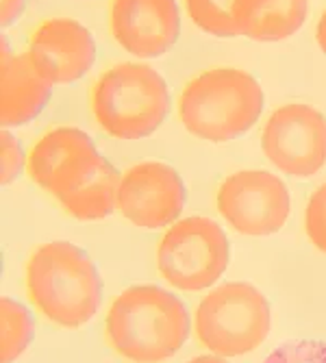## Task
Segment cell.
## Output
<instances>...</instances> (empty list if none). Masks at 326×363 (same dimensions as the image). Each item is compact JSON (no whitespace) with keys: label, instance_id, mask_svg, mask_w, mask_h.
Here are the masks:
<instances>
[{"label":"cell","instance_id":"14","mask_svg":"<svg viewBox=\"0 0 326 363\" xmlns=\"http://www.w3.org/2000/svg\"><path fill=\"white\" fill-rule=\"evenodd\" d=\"M94 140L81 128L61 126L46 133L28 157V174L33 183L50 191L55 183L79 161L96 155Z\"/></svg>","mask_w":326,"mask_h":363},{"label":"cell","instance_id":"12","mask_svg":"<svg viewBox=\"0 0 326 363\" xmlns=\"http://www.w3.org/2000/svg\"><path fill=\"white\" fill-rule=\"evenodd\" d=\"M55 83L30 52L13 55L9 40H0V122L5 128L35 120L52 98Z\"/></svg>","mask_w":326,"mask_h":363},{"label":"cell","instance_id":"13","mask_svg":"<svg viewBox=\"0 0 326 363\" xmlns=\"http://www.w3.org/2000/svg\"><path fill=\"white\" fill-rule=\"evenodd\" d=\"M120 172L101 152H96L65 172L50 194L63 209L83 222H98L109 218L118 207Z\"/></svg>","mask_w":326,"mask_h":363},{"label":"cell","instance_id":"19","mask_svg":"<svg viewBox=\"0 0 326 363\" xmlns=\"http://www.w3.org/2000/svg\"><path fill=\"white\" fill-rule=\"evenodd\" d=\"M24 170V150L11 130L0 133V183H13Z\"/></svg>","mask_w":326,"mask_h":363},{"label":"cell","instance_id":"5","mask_svg":"<svg viewBox=\"0 0 326 363\" xmlns=\"http://www.w3.org/2000/svg\"><path fill=\"white\" fill-rule=\"evenodd\" d=\"M193 324L207 350L242 357L266 342L272 324L270 303L252 283H222L201 301Z\"/></svg>","mask_w":326,"mask_h":363},{"label":"cell","instance_id":"7","mask_svg":"<svg viewBox=\"0 0 326 363\" xmlns=\"http://www.w3.org/2000/svg\"><path fill=\"white\" fill-rule=\"evenodd\" d=\"M272 166L289 177H313L326 163V116L311 105L279 107L261 133Z\"/></svg>","mask_w":326,"mask_h":363},{"label":"cell","instance_id":"17","mask_svg":"<svg viewBox=\"0 0 326 363\" xmlns=\"http://www.w3.org/2000/svg\"><path fill=\"white\" fill-rule=\"evenodd\" d=\"M191 22L213 38H240L235 7L237 0H185Z\"/></svg>","mask_w":326,"mask_h":363},{"label":"cell","instance_id":"2","mask_svg":"<svg viewBox=\"0 0 326 363\" xmlns=\"http://www.w3.org/2000/svg\"><path fill=\"white\" fill-rule=\"evenodd\" d=\"M30 301L55 324L79 328L103 305V279L89 255L72 242H48L26 266Z\"/></svg>","mask_w":326,"mask_h":363},{"label":"cell","instance_id":"6","mask_svg":"<svg viewBox=\"0 0 326 363\" xmlns=\"http://www.w3.org/2000/svg\"><path fill=\"white\" fill-rule=\"evenodd\" d=\"M231 263V244L218 222L205 216L179 220L157 248L161 277L183 291L211 287Z\"/></svg>","mask_w":326,"mask_h":363},{"label":"cell","instance_id":"20","mask_svg":"<svg viewBox=\"0 0 326 363\" xmlns=\"http://www.w3.org/2000/svg\"><path fill=\"white\" fill-rule=\"evenodd\" d=\"M305 226L311 244L326 255V183L311 196L307 205Z\"/></svg>","mask_w":326,"mask_h":363},{"label":"cell","instance_id":"8","mask_svg":"<svg viewBox=\"0 0 326 363\" xmlns=\"http://www.w3.org/2000/svg\"><path fill=\"white\" fill-rule=\"evenodd\" d=\"M218 209L237 233L268 238L279 233L289 218V191L270 172L244 170L222 183Z\"/></svg>","mask_w":326,"mask_h":363},{"label":"cell","instance_id":"23","mask_svg":"<svg viewBox=\"0 0 326 363\" xmlns=\"http://www.w3.org/2000/svg\"><path fill=\"white\" fill-rule=\"evenodd\" d=\"M187 363H228L224 357H220V354H201V357H193L191 361H187Z\"/></svg>","mask_w":326,"mask_h":363},{"label":"cell","instance_id":"3","mask_svg":"<svg viewBox=\"0 0 326 363\" xmlns=\"http://www.w3.org/2000/svg\"><path fill=\"white\" fill-rule=\"evenodd\" d=\"M266 96L257 79L237 68H215L191 79L179 98L187 133L207 142H231L264 113Z\"/></svg>","mask_w":326,"mask_h":363},{"label":"cell","instance_id":"18","mask_svg":"<svg viewBox=\"0 0 326 363\" xmlns=\"http://www.w3.org/2000/svg\"><path fill=\"white\" fill-rule=\"evenodd\" d=\"M261 363H326V342L293 340L274 348Z\"/></svg>","mask_w":326,"mask_h":363},{"label":"cell","instance_id":"10","mask_svg":"<svg viewBox=\"0 0 326 363\" xmlns=\"http://www.w3.org/2000/svg\"><path fill=\"white\" fill-rule=\"evenodd\" d=\"M109 24L120 48L140 59L170 52L181 38L176 0H113Z\"/></svg>","mask_w":326,"mask_h":363},{"label":"cell","instance_id":"22","mask_svg":"<svg viewBox=\"0 0 326 363\" xmlns=\"http://www.w3.org/2000/svg\"><path fill=\"white\" fill-rule=\"evenodd\" d=\"M315 40H317V46L322 48V52L326 55V11L324 16L320 18L317 22V28H315Z\"/></svg>","mask_w":326,"mask_h":363},{"label":"cell","instance_id":"15","mask_svg":"<svg viewBox=\"0 0 326 363\" xmlns=\"http://www.w3.org/2000/svg\"><path fill=\"white\" fill-rule=\"evenodd\" d=\"M307 0H237L240 35L252 42H281L298 33L307 20Z\"/></svg>","mask_w":326,"mask_h":363},{"label":"cell","instance_id":"11","mask_svg":"<svg viewBox=\"0 0 326 363\" xmlns=\"http://www.w3.org/2000/svg\"><path fill=\"white\" fill-rule=\"evenodd\" d=\"M28 52L55 85H70L91 70L96 40L79 20L50 18L30 35Z\"/></svg>","mask_w":326,"mask_h":363},{"label":"cell","instance_id":"16","mask_svg":"<svg viewBox=\"0 0 326 363\" xmlns=\"http://www.w3.org/2000/svg\"><path fill=\"white\" fill-rule=\"evenodd\" d=\"M35 340V318L18 301H0V363L18 361Z\"/></svg>","mask_w":326,"mask_h":363},{"label":"cell","instance_id":"1","mask_svg":"<svg viewBox=\"0 0 326 363\" xmlns=\"http://www.w3.org/2000/svg\"><path fill=\"white\" fill-rule=\"evenodd\" d=\"M189 313L176 294L130 285L111 303L107 337L130 363H166L189 337Z\"/></svg>","mask_w":326,"mask_h":363},{"label":"cell","instance_id":"9","mask_svg":"<svg viewBox=\"0 0 326 363\" xmlns=\"http://www.w3.org/2000/svg\"><path fill=\"white\" fill-rule=\"evenodd\" d=\"M187 201L181 174L161 161H142L128 168L120 183L118 209L140 228L174 224Z\"/></svg>","mask_w":326,"mask_h":363},{"label":"cell","instance_id":"21","mask_svg":"<svg viewBox=\"0 0 326 363\" xmlns=\"http://www.w3.org/2000/svg\"><path fill=\"white\" fill-rule=\"evenodd\" d=\"M26 9V0H0V24L11 26L16 20L22 18Z\"/></svg>","mask_w":326,"mask_h":363},{"label":"cell","instance_id":"4","mask_svg":"<svg viewBox=\"0 0 326 363\" xmlns=\"http://www.w3.org/2000/svg\"><path fill=\"white\" fill-rule=\"evenodd\" d=\"M91 111L107 135L126 142L144 140L170 113L168 83L146 63H118L96 81Z\"/></svg>","mask_w":326,"mask_h":363}]
</instances>
